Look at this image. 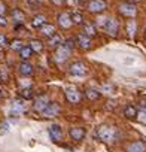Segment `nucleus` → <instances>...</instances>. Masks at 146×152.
<instances>
[{
  "mask_svg": "<svg viewBox=\"0 0 146 152\" xmlns=\"http://www.w3.org/2000/svg\"><path fill=\"white\" fill-rule=\"evenodd\" d=\"M70 17H72V21H73V26H84V15H82V12H79V11H75V12H72L70 14Z\"/></svg>",
  "mask_w": 146,
  "mask_h": 152,
  "instance_id": "obj_22",
  "label": "nucleus"
},
{
  "mask_svg": "<svg viewBox=\"0 0 146 152\" xmlns=\"http://www.w3.org/2000/svg\"><path fill=\"white\" fill-rule=\"evenodd\" d=\"M104 31L110 36V37H116L118 31H119V23L115 18H107L106 24H104Z\"/></svg>",
  "mask_w": 146,
  "mask_h": 152,
  "instance_id": "obj_6",
  "label": "nucleus"
},
{
  "mask_svg": "<svg viewBox=\"0 0 146 152\" xmlns=\"http://www.w3.org/2000/svg\"><path fill=\"white\" fill-rule=\"evenodd\" d=\"M137 109H136V106H133V104H127L125 107H124V116L125 118H128V119H136L137 118Z\"/></svg>",
  "mask_w": 146,
  "mask_h": 152,
  "instance_id": "obj_19",
  "label": "nucleus"
},
{
  "mask_svg": "<svg viewBox=\"0 0 146 152\" xmlns=\"http://www.w3.org/2000/svg\"><path fill=\"white\" fill-rule=\"evenodd\" d=\"M107 5L104 0H91V2L88 3V11L91 14H103L106 11Z\"/></svg>",
  "mask_w": 146,
  "mask_h": 152,
  "instance_id": "obj_9",
  "label": "nucleus"
},
{
  "mask_svg": "<svg viewBox=\"0 0 146 152\" xmlns=\"http://www.w3.org/2000/svg\"><path fill=\"white\" fill-rule=\"evenodd\" d=\"M28 46L31 48V51H33V52H37V54H39V52H42V51H43V48H45V46H43V42H42V40H39V39H33V40H30Z\"/></svg>",
  "mask_w": 146,
  "mask_h": 152,
  "instance_id": "obj_23",
  "label": "nucleus"
},
{
  "mask_svg": "<svg viewBox=\"0 0 146 152\" xmlns=\"http://www.w3.org/2000/svg\"><path fill=\"white\" fill-rule=\"evenodd\" d=\"M31 24H33V27H34V28H40L43 24H46V17L39 14V15H36V17L33 18Z\"/></svg>",
  "mask_w": 146,
  "mask_h": 152,
  "instance_id": "obj_25",
  "label": "nucleus"
},
{
  "mask_svg": "<svg viewBox=\"0 0 146 152\" xmlns=\"http://www.w3.org/2000/svg\"><path fill=\"white\" fill-rule=\"evenodd\" d=\"M63 45H64L67 49L73 51V49L76 48V39H67V40H64V42H63Z\"/></svg>",
  "mask_w": 146,
  "mask_h": 152,
  "instance_id": "obj_30",
  "label": "nucleus"
},
{
  "mask_svg": "<svg viewBox=\"0 0 146 152\" xmlns=\"http://www.w3.org/2000/svg\"><path fill=\"white\" fill-rule=\"evenodd\" d=\"M57 21H58L60 27L64 28V30H69V28H72V26H73L72 17H70V14H67V12H61V14L57 17Z\"/></svg>",
  "mask_w": 146,
  "mask_h": 152,
  "instance_id": "obj_14",
  "label": "nucleus"
},
{
  "mask_svg": "<svg viewBox=\"0 0 146 152\" xmlns=\"http://www.w3.org/2000/svg\"><path fill=\"white\" fill-rule=\"evenodd\" d=\"M24 45H26V43H24L21 39H15V40H12V42L9 43L11 49H14V51H18V52H20V49H21Z\"/></svg>",
  "mask_w": 146,
  "mask_h": 152,
  "instance_id": "obj_29",
  "label": "nucleus"
},
{
  "mask_svg": "<svg viewBox=\"0 0 146 152\" xmlns=\"http://www.w3.org/2000/svg\"><path fill=\"white\" fill-rule=\"evenodd\" d=\"M3 97H5V91H3V90H0V100H2Z\"/></svg>",
  "mask_w": 146,
  "mask_h": 152,
  "instance_id": "obj_39",
  "label": "nucleus"
},
{
  "mask_svg": "<svg viewBox=\"0 0 146 152\" xmlns=\"http://www.w3.org/2000/svg\"><path fill=\"white\" fill-rule=\"evenodd\" d=\"M145 152H146V151H145Z\"/></svg>",
  "mask_w": 146,
  "mask_h": 152,
  "instance_id": "obj_42",
  "label": "nucleus"
},
{
  "mask_svg": "<svg viewBox=\"0 0 146 152\" xmlns=\"http://www.w3.org/2000/svg\"><path fill=\"white\" fill-rule=\"evenodd\" d=\"M8 45H9L8 37H6L5 34H0V48H5V46H8Z\"/></svg>",
  "mask_w": 146,
  "mask_h": 152,
  "instance_id": "obj_32",
  "label": "nucleus"
},
{
  "mask_svg": "<svg viewBox=\"0 0 146 152\" xmlns=\"http://www.w3.org/2000/svg\"><path fill=\"white\" fill-rule=\"evenodd\" d=\"M69 134L72 137V140H75V142H82L87 136V130L84 127H72L69 130Z\"/></svg>",
  "mask_w": 146,
  "mask_h": 152,
  "instance_id": "obj_12",
  "label": "nucleus"
},
{
  "mask_svg": "<svg viewBox=\"0 0 146 152\" xmlns=\"http://www.w3.org/2000/svg\"><path fill=\"white\" fill-rule=\"evenodd\" d=\"M8 26V20L5 18V15H0V27H6Z\"/></svg>",
  "mask_w": 146,
  "mask_h": 152,
  "instance_id": "obj_35",
  "label": "nucleus"
},
{
  "mask_svg": "<svg viewBox=\"0 0 146 152\" xmlns=\"http://www.w3.org/2000/svg\"><path fill=\"white\" fill-rule=\"evenodd\" d=\"M20 96H21V99H24V100H28V99H33V97H34V93H33V88H23V90L20 91Z\"/></svg>",
  "mask_w": 146,
  "mask_h": 152,
  "instance_id": "obj_28",
  "label": "nucleus"
},
{
  "mask_svg": "<svg viewBox=\"0 0 146 152\" xmlns=\"http://www.w3.org/2000/svg\"><path fill=\"white\" fill-rule=\"evenodd\" d=\"M6 12H8V6H6L5 3L0 2V15H5Z\"/></svg>",
  "mask_w": 146,
  "mask_h": 152,
  "instance_id": "obj_34",
  "label": "nucleus"
},
{
  "mask_svg": "<svg viewBox=\"0 0 146 152\" xmlns=\"http://www.w3.org/2000/svg\"><path fill=\"white\" fill-rule=\"evenodd\" d=\"M11 17H12V20H14L17 24H23V23L26 21V14H24L20 8H15V9L11 12Z\"/></svg>",
  "mask_w": 146,
  "mask_h": 152,
  "instance_id": "obj_17",
  "label": "nucleus"
},
{
  "mask_svg": "<svg viewBox=\"0 0 146 152\" xmlns=\"http://www.w3.org/2000/svg\"><path fill=\"white\" fill-rule=\"evenodd\" d=\"M84 34H87V36H90V37H94V36L97 34L96 26H93V24H84Z\"/></svg>",
  "mask_w": 146,
  "mask_h": 152,
  "instance_id": "obj_26",
  "label": "nucleus"
},
{
  "mask_svg": "<svg viewBox=\"0 0 146 152\" xmlns=\"http://www.w3.org/2000/svg\"><path fill=\"white\" fill-rule=\"evenodd\" d=\"M137 119H139L142 124H146V109H142V110L137 113Z\"/></svg>",
  "mask_w": 146,
  "mask_h": 152,
  "instance_id": "obj_31",
  "label": "nucleus"
},
{
  "mask_svg": "<svg viewBox=\"0 0 146 152\" xmlns=\"http://www.w3.org/2000/svg\"><path fill=\"white\" fill-rule=\"evenodd\" d=\"M145 39H146V30H145Z\"/></svg>",
  "mask_w": 146,
  "mask_h": 152,
  "instance_id": "obj_40",
  "label": "nucleus"
},
{
  "mask_svg": "<svg viewBox=\"0 0 146 152\" xmlns=\"http://www.w3.org/2000/svg\"><path fill=\"white\" fill-rule=\"evenodd\" d=\"M85 97H87L88 100H91V102H96V100H99V99L101 97V93H100L97 88H88V90L85 91Z\"/></svg>",
  "mask_w": 146,
  "mask_h": 152,
  "instance_id": "obj_21",
  "label": "nucleus"
},
{
  "mask_svg": "<svg viewBox=\"0 0 146 152\" xmlns=\"http://www.w3.org/2000/svg\"><path fill=\"white\" fill-rule=\"evenodd\" d=\"M3 60H5V55H3L2 49H0V63H3Z\"/></svg>",
  "mask_w": 146,
  "mask_h": 152,
  "instance_id": "obj_38",
  "label": "nucleus"
},
{
  "mask_svg": "<svg viewBox=\"0 0 146 152\" xmlns=\"http://www.w3.org/2000/svg\"><path fill=\"white\" fill-rule=\"evenodd\" d=\"M39 31H40V34L42 36H45V37H51V36H54L55 33H57V28H55V26H52V24H49V23H46V24H43L40 28H39Z\"/></svg>",
  "mask_w": 146,
  "mask_h": 152,
  "instance_id": "obj_15",
  "label": "nucleus"
},
{
  "mask_svg": "<svg viewBox=\"0 0 146 152\" xmlns=\"http://www.w3.org/2000/svg\"><path fill=\"white\" fill-rule=\"evenodd\" d=\"M116 136H118V133H116V130H115L112 125L103 124V125H100V127L97 128V137H99L101 142H104V143H112V142H115V140H116Z\"/></svg>",
  "mask_w": 146,
  "mask_h": 152,
  "instance_id": "obj_1",
  "label": "nucleus"
},
{
  "mask_svg": "<svg viewBox=\"0 0 146 152\" xmlns=\"http://www.w3.org/2000/svg\"><path fill=\"white\" fill-rule=\"evenodd\" d=\"M39 2H42V0H39Z\"/></svg>",
  "mask_w": 146,
  "mask_h": 152,
  "instance_id": "obj_41",
  "label": "nucleus"
},
{
  "mask_svg": "<svg viewBox=\"0 0 146 152\" xmlns=\"http://www.w3.org/2000/svg\"><path fill=\"white\" fill-rule=\"evenodd\" d=\"M60 112H61V106L58 103H49L42 110V115H43V118H55L60 115Z\"/></svg>",
  "mask_w": 146,
  "mask_h": 152,
  "instance_id": "obj_8",
  "label": "nucleus"
},
{
  "mask_svg": "<svg viewBox=\"0 0 146 152\" xmlns=\"http://www.w3.org/2000/svg\"><path fill=\"white\" fill-rule=\"evenodd\" d=\"M70 54H72L70 49H67L64 45H60V46L55 49V57H54V58H55V63H57V64H63L64 61L69 60Z\"/></svg>",
  "mask_w": 146,
  "mask_h": 152,
  "instance_id": "obj_5",
  "label": "nucleus"
},
{
  "mask_svg": "<svg viewBox=\"0 0 146 152\" xmlns=\"http://www.w3.org/2000/svg\"><path fill=\"white\" fill-rule=\"evenodd\" d=\"M27 109V104L24 100H17L12 103V107H11V112H9V116L11 118H20Z\"/></svg>",
  "mask_w": 146,
  "mask_h": 152,
  "instance_id": "obj_4",
  "label": "nucleus"
},
{
  "mask_svg": "<svg viewBox=\"0 0 146 152\" xmlns=\"http://www.w3.org/2000/svg\"><path fill=\"white\" fill-rule=\"evenodd\" d=\"M136 31H137V24H136V21H134V20L128 21V24H127V33H128V36H130V37H134Z\"/></svg>",
  "mask_w": 146,
  "mask_h": 152,
  "instance_id": "obj_27",
  "label": "nucleus"
},
{
  "mask_svg": "<svg viewBox=\"0 0 146 152\" xmlns=\"http://www.w3.org/2000/svg\"><path fill=\"white\" fill-rule=\"evenodd\" d=\"M31 55H33V51H31V48H30L28 45H24V46L20 49V57H21L23 61H27Z\"/></svg>",
  "mask_w": 146,
  "mask_h": 152,
  "instance_id": "obj_24",
  "label": "nucleus"
},
{
  "mask_svg": "<svg viewBox=\"0 0 146 152\" xmlns=\"http://www.w3.org/2000/svg\"><path fill=\"white\" fill-rule=\"evenodd\" d=\"M118 12H119L122 17L134 18V17L137 15V6H136L133 2H122V3L118 6Z\"/></svg>",
  "mask_w": 146,
  "mask_h": 152,
  "instance_id": "obj_2",
  "label": "nucleus"
},
{
  "mask_svg": "<svg viewBox=\"0 0 146 152\" xmlns=\"http://www.w3.org/2000/svg\"><path fill=\"white\" fill-rule=\"evenodd\" d=\"M66 99H67V102L69 103H72V104H78L79 102H81V93L76 90V88H73V87H69V88H66Z\"/></svg>",
  "mask_w": 146,
  "mask_h": 152,
  "instance_id": "obj_11",
  "label": "nucleus"
},
{
  "mask_svg": "<svg viewBox=\"0 0 146 152\" xmlns=\"http://www.w3.org/2000/svg\"><path fill=\"white\" fill-rule=\"evenodd\" d=\"M76 46H79L82 51H88V49L93 48V40H91L90 36H87V34L82 33V34H79L76 37Z\"/></svg>",
  "mask_w": 146,
  "mask_h": 152,
  "instance_id": "obj_13",
  "label": "nucleus"
},
{
  "mask_svg": "<svg viewBox=\"0 0 146 152\" xmlns=\"http://www.w3.org/2000/svg\"><path fill=\"white\" fill-rule=\"evenodd\" d=\"M48 45H49V48L57 49L60 45H63V39H61V36H60L58 33H55L54 36H51V37L48 39Z\"/></svg>",
  "mask_w": 146,
  "mask_h": 152,
  "instance_id": "obj_20",
  "label": "nucleus"
},
{
  "mask_svg": "<svg viewBox=\"0 0 146 152\" xmlns=\"http://www.w3.org/2000/svg\"><path fill=\"white\" fill-rule=\"evenodd\" d=\"M48 134H49V137H51V140H52L54 143L61 142V140H63V128H61V125H58V124L49 125Z\"/></svg>",
  "mask_w": 146,
  "mask_h": 152,
  "instance_id": "obj_7",
  "label": "nucleus"
},
{
  "mask_svg": "<svg viewBox=\"0 0 146 152\" xmlns=\"http://www.w3.org/2000/svg\"><path fill=\"white\" fill-rule=\"evenodd\" d=\"M146 151V143L142 140L133 142L127 146V152H145Z\"/></svg>",
  "mask_w": 146,
  "mask_h": 152,
  "instance_id": "obj_16",
  "label": "nucleus"
},
{
  "mask_svg": "<svg viewBox=\"0 0 146 152\" xmlns=\"http://www.w3.org/2000/svg\"><path fill=\"white\" fill-rule=\"evenodd\" d=\"M69 73H70L72 76H85V75L88 73V67H87V64L82 63V61H75L73 64H70Z\"/></svg>",
  "mask_w": 146,
  "mask_h": 152,
  "instance_id": "obj_3",
  "label": "nucleus"
},
{
  "mask_svg": "<svg viewBox=\"0 0 146 152\" xmlns=\"http://www.w3.org/2000/svg\"><path fill=\"white\" fill-rule=\"evenodd\" d=\"M75 2L79 5V6H84L85 5V2H87V0H75Z\"/></svg>",
  "mask_w": 146,
  "mask_h": 152,
  "instance_id": "obj_37",
  "label": "nucleus"
},
{
  "mask_svg": "<svg viewBox=\"0 0 146 152\" xmlns=\"http://www.w3.org/2000/svg\"><path fill=\"white\" fill-rule=\"evenodd\" d=\"M51 2H54L55 5H63V3H66V0H51Z\"/></svg>",
  "mask_w": 146,
  "mask_h": 152,
  "instance_id": "obj_36",
  "label": "nucleus"
},
{
  "mask_svg": "<svg viewBox=\"0 0 146 152\" xmlns=\"http://www.w3.org/2000/svg\"><path fill=\"white\" fill-rule=\"evenodd\" d=\"M49 103H51V102H49V97H48L46 94H40V96H37V97L34 99L33 110H36V112H40V113H42V110H43Z\"/></svg>",
  "mask_w": 146,
  "mask_h": 152,
  "instance_id": "obj_10",
  "label": "nucleus"
},
{
  "mask_svg": "<svg viewBox=\"0 0 146 152\" xmlns=\"http://www.w3.org/2000/svg\"><path fill=\"white\" fill-rule=\"evenodd\" d=\"M33 66L28 63V60L27 61H23L21 64H20V73L23 75V76H31L33 75Z\"/></svg>",
  "mask_w": 146,
  "mask_h": 152,
  "instance_id": "obj_18",
  "label": "nucleus"
},
{
  "mask_svg": "<svg viewBox=\"0 0 146 152\" xmlns=\"http://www.w3.org/2000/svg\"><path fill=\"white\" fill-rule=\"evenodd\" d=\"M27 3H28L30 9H37V6H39V0H27Z\"/></svg>",
  "mask_w": 146,
  "mask_h": 152,
  "instance_id": "obj_33",
  "label": "nucleus"
}]
</instances>
